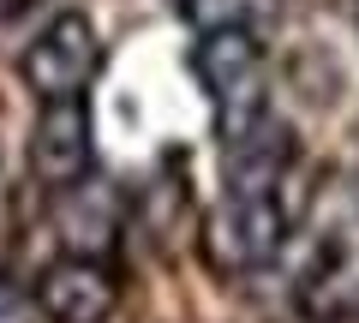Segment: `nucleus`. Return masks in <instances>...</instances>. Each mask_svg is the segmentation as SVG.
Returning <instances> with one entry per match:
<instances>
[{
	"label": "nucleus",
	"mask_w": 359,
	"mask_h": 323,
	"mask_svg": "<svg viewBox=\"0 0 359 323\" xmlns=\"http://www.w3.org/2000/svg\"><path fill=\"white\" fill-rule=\"evenodd\" d=\"M192 66L210 96L222 144L264 126V48H257L252 25H210L192 48Z\"/></svg>",
	"instance_id": "f257e3e1"
},
{
	"label": "nucleus",
	"mask_w": 359,
	"mask_h": 323,
	"mask_svg": "<svg viewBox=\"0 0 359 323\" xmlns=\"http://www.w3.org/2000/svg\"><path fill=\"white\" fill-rule=\"evenodd\" d=\"M282 240H287L282 186H228L222 209L204 228V258L222 275H252L282 252Z\"/></svg>",
	"instance_id": "f03ea898"
},
{
	"label": "nucleus",
	"mask_w": 359,
	"mask_h": 323,
	"mask_svg": "<svg viewBox=\"0 0 359 323\" xmlns=\"http://www.w3.org/2000/svg\"><path fill=\"white\" fill-rule=\"evenodd\" d=\"M18 72L42 102H66V96H84L102 72V36L84 13H60L30 36V48L18 54Z\"/></svg>",
	"instance_id": "7ed1b4c3"
},
{
	"label": "nucleus",
	"mask_w": 359,
	"mask_h": 323,
	"mask_svg": "<svg viewBox=\"0 0 359 323\" xmlns=\"http://www.w3.org/2000/svg\"><path fill=\"white\" fill-rule=\"evenodd\" d=\"M96 168V138H90V108L84 96H66V102H42L36 126H30V174H36L48 192L90 180Z\"/></svg>",
	"instance_id": "20e7f679"
},
{
	"label": "nucleus",
	"mask_w": 359,
	"mask_h": 323,
	"mask_svg": "<svg viewBox=\"0 0 359 323\" xmlns=\"http://www.w3.org/2000/svg\"><path fill=\"white\" fill-rule=\"evenodd\" d=\"M114 305H120L114 270L102 258H84V252H66L36 282V311L48 323H108Z\"/></svg>",
	"instance_id": "39448f33"
},
{
	"label": "nucleus",
	"mask_w": 359,
	"mask_h": 323,
	"mask_svg": "<svg viewBox=\"0 0 359 323\" xmlns=\"http://www.w3.org/2000/svg\"><path fill=\"white\" fill-rule=\"evenodd\" d=\"M6 263H13V221L0 209V282H6Z\"/></svg>",
	"instance_id": "423d86ee"
},
{
	"label": "nucleus",
	"mask_w": 359,
	"mask_h": 323,
	"mask_svg": "<svg viewBox=\"0 0 359 323\" xmlns=\"http://www.w3.org/2000/svg\"><path fill=\"white\" fill-rule=\"evenodd\" d=\"M0 323H30V317H25V305H18V299L0 294Z\"/></svg>",
	"instance_id": "0eeeda50"
},
{
	"label": "nucleus",
	"mask_w": 359,
	"mask_h": 323,
	"mask_svg": "<svg viewBox=\"0 0 359 323\" xmlns=\"http://www.w3.org/2000/svg\"><path fill=\"white\" fill-rule=\"evenodd\" d=\"M353 209H359V174H353Z\"/></svg>",
	"instance_id": "6e6552de"
},
{
	"label": "nucleus",
	"mask_w": 359,
	"mask_h": 323,
	"mask_svg": "<svg viewBox=\"0 0 359 323\" xmlns=\"http://www.w3.org/2000/svg\"><path fill=\"white\" fill-rule=\"evenodd\" d=\"M6 6H30V0H6Z\"/></svg>",
	"instance_id": "1a4fd4ad"
}]
</instances>
